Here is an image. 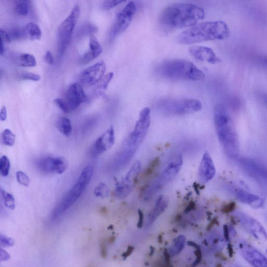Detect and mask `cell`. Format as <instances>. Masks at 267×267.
Returning <instances> with one entry per match:
<instances>
[{"label":"cell","instance_id":"obj_1","mask_svg":"<svg viewBox=\"0 0 267 267\" xmlns=\"http://www.w3.org/2000/svg\"><path fill=\"white\" fill-rule=\"evenodd\" d=\"M205 17V11L196 5L175 3L163 10L159 17V23L168 29L191 27Z\"/></svg>","mask_w":267,"mask_h":267},{"label":"cell","instance_id":"obj_2","mask_svg":"<svg viewBox=\"0 0 267 267\" xmlns=\"http://www.w3.org/2000/svg\"><path fill=\"white\" fill-rule=\"evenodd\" d=\"M151 110L146 107L140 113L134 129L124 140L114 159L116 164L124 167L131 161L142 144L150 127Z\"/></svg>","mask_w":267,"mask_h":267},{"label":"cell","instance_id":"obj_3","mask_svg":"<svg viewBox=\"0 0 267 267\" xmlns=\"http://www.w3.org/2000/svg\"><path fill=\"white\" fill-rule=\"evenodd\" d=\"M229 30L224 21L203 22L182 32L177 41L181 44H191L204 41L226 39Z\"/></svg>","mask_w":267,"mask_h":267},{"label":"cell","instance_id":"obj_4","mask_svg":"<svg viewBox=\"0 0 267 267\" xmlns=\"http://www.w3.org/2000/svg\"><path fill=\"white\" fill-rule=\"evenodd\" d=\"M157 73L165 78L172 80L198 81L205 74L192 62L184 59L166 61L157 67Z\"/></svg>","mask_w":267,"mask_h":267},{"label":"cell","instance_id":"obj_5","mask_svg":"<svg viewBox=\"0 0 267 267\" xmlns=\"http://www.w3.org/2000/svg\"><path fill=\"white\" fill-rule=\"evenodd\" d=\"M214 120L218 137L229 157L238 153V140L231 118L224 107L217 105L214 109Z\"/></svg>","mask_w":267,"mask_h":267},{"label":"cell","instance_id":"obj_6","mask_svg":"<svg viewBox=\"0 0 267 267\" xmlns=\"http://www.w3.org/2000/svg\"><path fill=\"white\" fill-rule=\"evenodd\" d=\"M94 171V168L92 165H88L83 169L76 184L54 210L53 213L54 219L60 217L62 213L69 210L82 195L92 180Z\"/></svg>","mask_w":267,"mask_h":267},{"label":"cell","instance_id":"obj_7","mask_svg":"<svg viewBox=\"0 0 267 267\" xmlns=\"http://www.w3.org/2000/svg\"><path fill=\"white\" fill-rule=\"evenodd\" d=\"M183 162L181 153L176 154L171 158L159 176L145 190L146 196L153 197L165 185L172 182L180 172Z\"/></svg>","mask_w":267,"mask_h":267},{"label":"cell","instance_id":"obj_8","mask_svg":"<svg viewBox=\"0 0 267 267\" xmlns=\"http://www.w3.org/2000/svg\"><path fill=\"white\" fill-rule=\"evenodd\" d=\"M157 108L166 115L181 116L199 112L202 109V105L194 99L166 98L157 103Z\"/></svg>","mask_w":267,"mask_h":267},{"label":"cell","instance_id":"obj_9","mask_svg":"<svg viewBox=\"0 0 267 267\" xmlns=\"http://www.w3.org/2000/svg\"><path fill=\"white\" fill-rule=\"evenodd\" d=\"M80 14L78 5L74 6L69 16L59 26L57 31V46L59 55L62 56L68 47L72 35L77 23Z\"/></svg>","mask_w":267,"mask_h":267},{"label":"cell","instance_id":"obj_10","mask_svg":"<svg viewBox=\"0 0 267 267\" xmlns=\"http://www.w3.org/2000/svg\"><path fill=\"white\" fill-rule=\"evenodd\" d=\"M141 169L139 161L134 163L122 180L116 185L114 195L118 199H124L130 195L134 189Z\"/></svg>","mask_w":267,"mask_h":267},{"label":"cell","instance_id":"obj_11","mask_svg":"<svg viewBox=\"0 0 267 267\" xmlns=\"http://www.w3.org/2000/svg\"><path fill=\"white\" fill-rule=\"evenodd\" d=\"M136 10L135 3L134 1H129L117 14L115 23L111 29V35L113 38L127 30L134 18Z\"/></svg>","mask_w":267,"mask_h":267},{"label":"cell","instance_id":"obj_12","mask_svg":"<svg viewBox=\"0 0 267 267\" xmlns=\"http://www.w3.org/2000/svg\"><path fill=\"white\" fill-rule=\"evenodd\" d=\"M242 257L253 267H267V258L251 244L246 241L239 244Z\"/></svg>","mask_w":267,"mask_h":267},{"label":"cell","instance_id":"obj_13","mask_svg":"<svg viewBox=\"0 0 267 267\" xmlns=\"http://www.w3.org/2000/svg\"><path fill=\"white\" fill-rule=\"evenodd\" d=\"M37 168L46 174L63 173L68 168L66 160L61 157H46L40 158L37 162Z\"/></svg>","mask_w":267,"mask_h":267},{"label":"cell","instance_id":"obj_14","mask_svg":"<svg viewBox=\"0 0 267 267\" xmlns=\"http://www.w3.org/2000/svg\"><path fill=\"white\" fill-rule=\"evenodd\" d=\"M236 215L242 226L254 238L263 242L267 241V232L260 222L242 212Z\"/></svg>","mask_w":267,"mask_h":267},{"label":"cell","instance_id":"obj_15","mask_svg":"<svg viewBox=\"0 0 267 267\" xmlns=\"http://www.w3.org/2000/svg\"><path fill=\"white\" fill-rule=\"evenodd\" d=\"M106 65L101 61L85 70L81 73V83L86 86H91L98 83L103 78L106 71Z\"/></svg>","mask_w":267,"mask_h":267},{"label":"cell","instance_id":"obj_16","mask_svg":"<svg viewBox=\"0 0 267 267\" xmlns=\"http://www.w3.org/2000/svg\"><path fill=\"white\" fill-rule=\"evenodd\" d=\"M87 101V96L81 85L74 83L70 86L67 91L65 100L70 112L76 110L81 103Z\"/></svg>","mask_w":267,"mask_h":267},{"label":"cell","instance_id":"obj_17","mask_svg":"<svg viewBox=\"0 0 267 267\" xmlns=\"http://www.w3.org/2000/svg\"><path fill=\"white\" fill-rule=\"evenodd\" d=\"M239 161L242 167L249 175L267 187V169L250 159H241Z\"/></svg>","mask_w":267,"mask_h":267},{"label":"cell","instance_id":"obj_18","mask_svg":"<svg viewBox=\"0 0 267 267\" xmlns=\"http://www.w3.org/2000/svg\"><path fill=\"white\" fill-rule=\"evenodd\" d=\"M114 130L113 127H111L95 141L92 149L93 154L95 156H97L108 151L114 146Z\"/></svg>","mask_w":267,"mask_h":267},{"label":"cell","instance_id":"obj_19","mask_svg":"<svg viewBox=\"0 0 267 267\" xmlns=\"http://www.w3.org/2000/svg\"><path fill=\"white\" fill-rule=\"evenodd\" d=\"M216 173V169L210 154L206 152L200 161L198 175L200 180L207 183L211 181Z\"/></svg>","mask_w":267,"mask_h":267},{"label":"cell","instance_id":"obj_20","mask_svg":"<svg viewBox=\"0 0 267 267\" xmlns=\"http://www.w3.org/2000/svg\"><path fill=\"white\" fill-rule=\"evenodd\" d=\"M189 52L192 57L199 61L210 64H216L221 61L213 50L209 47L195 46L191 47Z\"/></svg>","mask_w":267,"mask_h":267},{"label":"cell","instance_id":"obj_21","mask_svg":"<svg viewBox=\"0 0 267 267\" xmlns=\"http://www.w3.org/2000/svg\"><path fill=\"white\" fill-rule=\"evenodd\" d=\"M235 195L239 202L248 205L255 209H260L264 204V200L260 197L242 189L236 190Z\"/></svg>","mask_w":267,"mask_h":267},{"label":"cell","instance_id":"obj_22","mask_svg":"<svg viewBox=\"0 0 267 267\" xmlns=\"http://www.w3.org/2000/svg\"><path fill=\"white\" fill-rule=\"evenodd\" d=\"M102 49L98 40L94 35H91L90 50L80 58L79 63L86 64L97 58L102 53Z\"/></svg>","mask_w":267,"mask_h":267},{"label":"cell","instance_id":"obj_23","mask_svg":"<svg viewBox=\"0 0 267 267\" xmlns=\"http://www.w3.org/2000/svg\"><path fill=\"white\" fill-rule=\"evenodd\" d=\"M168 199L164 196H160L157 199L153 210L150 215V219L153 221L156 219L168 206Z\"/></svg>","mask_w":267,"mask_h":267},{"label":"cell","instance_id":"obj_24","mask_svg":"<svg viewBox=\"0 0 267 267\" xmlns=\"http://www.w3.org/2000/svg\"><path fill=\"white\" fill-rule=\"evenodd\" d=\"M59 131L66 137H70L72 132V126L69 118L62 117L59 118L57 123Z\"/></svg>","mask_w":267,"mask_h":267},{"label":"cell","instance_id":"obj_25","mask_svg":"<svg viewBox=\"0 0 267 267\" xmlns=\"http://www.w3.org/2000/svg\"><path fill=\"white\" fill-rule=\"evenodd\" d=\"M27 36L31 40H38L41 37V31L39 26L34 23L27 24L25 27Z\"/></svg>","mask_w":267,"mask_h":267},{"label":"cell","instance_id":"obj_26","mask_svg":"<svg viewBox=\"0 0 267 267\" xmlns=\"http://www.w3.org/2000/svg\"><path fill=\"white\" fill-rule=\"evenodd\" d=\"M17 63L21 66L34 67L36 65V60L31 54H21L18 57Z\"/></svg>","mask_w":267,"mask_h":267},{"label":"cell","instance_id":"obj_27","mask_svg":"<svg viewBox=\"0 0 267 267\" xmlns=\"http://www.w3.org/2000/svg\"><path fill=\"white\" fill-rule=\"evenodd\" d=\"M7 33L9 35L11 41L19 40L27 37L25 28H23L19 27H14L10 29L9 32H7Z\"/></svg>","mask_w":267,"mask_h":267},{"label":"cell","instance_id":"obj_28","mask_svg":"<svg viewBox=\"0 0 267 267\" xmlns=\"http://www.w3.org/2000/svg\"><path fill=\"white\" fill-rule=\"evenodd\" d=\"M1 194L4 200L5 206L11 210H14L16 208V201L14 196L9 192H7L1 188Z\"/></svg>","mask_w":267,"mask_h":267},{"label":"cell","instance_id":"obj_29","mask_svg":"<svg viewBox=\"0 0 267 267\" xmlns=\"http://www.w3.org/2000/svg\"><path fill=\"white\" fill-rule=\"evenodd\" d=\"M94 194L96 197L102 198H107L109 194V189L105 183H100L94 190Z\"/></svg>","mask_w":267,"mask_h":267},{"label":"cell","instance_id":"obj_30","mask_svg":"<svg viewBox=\"0 0 267 267\" xmlns=\"http://www.w3.org/2000/svg\"><path fill=\"white\" fill-rule=\"evenodd\" d=\"M2 143L7 146H13L16 142V136L9 129L5 130L2 133Z\"/></svg>","mask_w":267,"mask_h":267},{"label":"cell","instance_id":"obj_31","mask_svg":"<svg viewBox=\"0 0 267 267\" xmlns=\"http://www.w3.org/2000/svg\"><path fill=\"white\" fill-rule=\"evenodd\" d=\"M10 167L9 159L6 155H3L0 159V173L2 176L6 177L9 174Z\"/></svg>","mask_w":267,"mask_h":267},{"label":"cell","instance_id":"obj_32","mask_svg":"<svg viewBox=\"0 0 267 267\" xmlns=\"http://www.w3.org/2000/svg\"><path fill=\"white\" fill-rule=\"evenodd\" d=\"M16 12L19 16H25L29 12V6L27 1H19L16 5Z\"/></svg>","mask_w":267,"mask_h":267},{"label":"cell","instance_id":"obj_33","mask_svg":"<svg viewBox=\"0 0 267 267\" xmlns=\"http://www.w3.org/2000/svg\"><path fill=\"white\" fill-rule=\"evenodd\" d=\"M16 176L17 180L20 185L24 187L28 186L30 183V180L26 174L19 171L17 172Z\"/></svg>","mask_w":267,"mask_h":267},{"label":"cell","instance_id":"obj_34","mask_svg":"<svg viewBox=\"0 0 267 267\" xmlns=\"http://www.w3.org/2000/svg\"><path fill=\"white\" fill-rule=\"evenodd\" d=\"M125 2L126 1L124 0H108L103 3L102 8L105 10H109Z\"/></svg>","mask_w":267,"mask_h":267},{"label":"cell","instance_id":"obj_35","mask_svg":"<svg viewBox=\"0 0 267 267\" xmlns=\"http://www.w3.org/2000/svg\"><path fill=\"white\" fill-rule=\"evenodd\" d=\"M114 76V73L113 72H110L106 74V75L103 77L101 81V85L100 88L103 91H105L108 87L111 80L113 79Z\"/></svg>","mask_w":267,"mask_h":267},{"label":"cell","instance_id":"obj_36","mask_svg":"<svg viewBox=\"0 0 267 267\" xmlns=\"http://www.w3.org/2000/svg\"><path fill=\"white\" fill-rule=\"evenodd\" d=\"M56 105L60 108L65 114H68L70 112L69 109L67 106L65 100L61 98H57L55 100Z\"/></svg>","mask_w":267,"mask_h":267},{"label":"cell","instance_id":"obj_37","mask_svg":"<svg viewBox=\"0 0 267 267\" xmlns=\"http://www.w3.org/2000/svg\"><path fill=\"white\" fill-rule=\"evenodd\" d=\"M21 78L24 80H31L33 81H39L41 77L38 75L32 73H24L21 74Z\"/></svg>","mask_w":267,"mask_h":267},{"label":"cell","instance_id":"obj_38","mask_svg":"<svg viewBox=\"0 0 267 267\" xmlns=\"http://www.w3.org/2000/svg\"><path fill=\"white\" fill-rule=\"evenodd\" d=\"M0 243H1V246L12 247L14 244V241L9 237L1 234V236H0Z\"/></svg>","mask_w":267,"mask_h":267},{"label":"cell","instance_id":"obj_39","mask_svg":"<svg viewBox=\"0 0 267 267\" xmlns=\"http://www.w3.org/2000/svg\"><path fill=\"white\" fill-rule=\"evenodd\" d=\"M44 60L47 63L50 65H53L55 62V58L52 54L51 52L48 51L47 52L45 56L44 57Z\"/></svg>","mask_w":267,"mask_h":267},{"label":"cell","instance_id":"obj_40","mask_svg":"<svg viewBox=\"0 0 267 267\" xmlns=\"http://www.w3.org/2000/svg\"><path fill=\"white\" fill-rule=\"evenodd\" d=\"M7 118V109L5 106H3L0 113V120L2 121L6 120Z\"/></svg>","mask_w":267,"mask_h":267},{"label":"cell","instance_id":"obj_41","mask_svg":"<svg viewBox=\"0 0 267 267\" xmlns=\"http://www.w3.org/2000/svg\"><path fill=\"white\" fill-rule=\"evenodd\" d=\"M0 254H1L0 255V256H1V261L8 260L10 258V255L2 248H1V253H0Z\"/></svg>","mask_w":267,"mask_h":267},{"label":"cell","instance_id":"obj_42","mask_svg":"<svg viewBox=\"0 0 267 267\" xmlns=\"http://www.w3.org/2000/svg\"><path fill=\"white\" fill-rule=\"evenodd\" d=\"M101 254L103 258H106L107 257V249L105 244L102 243L101 244Z\"/></svg>","mask_w":267,"mask_h":267},{"label":"cell","instance_id":"obj_43","mask_svg":"<svg viewBox=\"0 0 267 267\" xmlns=\"http://www.w3.org/2000/svg\"><path fill=\"white\" fill-rule=\"evenodd\" d=\"M259 62L263 66L267 68V57H263L259 58Z\"/></svg>","mask_w":267,"mask_h":267},{"label":"cell","instance_id":"obj_44","mask_svg":"<svg viewBox=\"0 0 267 267\" xmlns=\"http://www.w3.org/2000/svg\"><path fill=\"white\" fill-rule=\"evenodd\" d=\"M4 43L3 41L1 39V44H0V54H1V55L3 54L5 51Z\"/></svg>","mask_w":267,"mask_h":267},{"label":"cell","instance_id":"obj_45","mask_svg":"<svg viewBox=\"0 0 267 267\" xmlns=\"http://www.w3.org/2000/svg\"><path fill=\"white\" fill-rule=\"evenodd\" d=\"M265 102H266V104L267 106V99L265 100Z\"/></svg>","mask_w":267,"mask_h":267}]
</instances>
